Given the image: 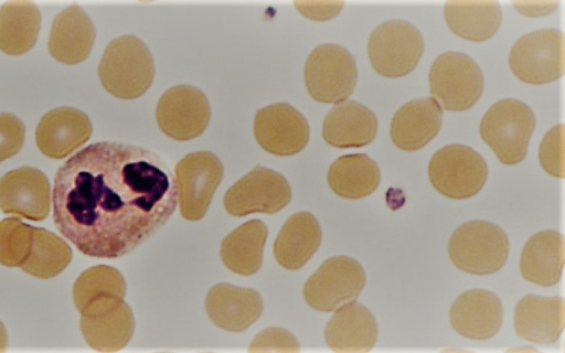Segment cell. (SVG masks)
Here are the masks:
<instances>
[{"instance_id": "6da1fadb", "label": "cell", "mask_w": 565, "mask_h": 353, "mask_svg": "<svg viewBox=\"0 0 565 353\" xmlns=\"http://www.w3.org/2000/svg\"><path fill=\"white\" fill-rule=\"evenodd\" d=\"M52 200L55 226L82 254L117 258L169 221L178 205V186L157 152L99 141L58 168Z\"/></svg>"}, {"instance_id": "7a4b0ae2", "label": "cell", "mask_w": 565, "mask_h": 353, "mask_svg": "<svg viewBox=\"0 0 565 353\" xmlns=\"http://www.w3.org/2000/svg\"><path fill=\"white\" fill-rule=\"evenodd\" d=\"M104 88L121 99L143 95L154 77V60L143 41L132 34L113 39L98 64Z\"/></svg>"}, {"instance_id": "3957f363", "label": "cell", "mask_w": 565, "mask_h": 353, "mask_svg": "<svg viewBox=\"0 0 565 353\" xmlns=\"http://www.w3.org/2000/svg\"><path fill=\"white\" fill-rule=\"evenodd\" d=\"M509 238L498 225L482 220L458 226L448 240V255L460 270L478 276L500 270L509 255Z\"/></svg>"}, {"instance_id": "277c9868", "label": "cell", "mask_w": 565, "mask_h": 353, "mask_svg": "<svg viewBox=\"0 0 565 353\" xmlns=\"http://www.w3.org/2000/svg\"><path fill=\"white\" fill-rule=\"evenodd\" d=\"M535 116L525 103L504 98L492 104L480 121V135L503 164H516L526 153Z\"/></svg>"}, {"instance_id": "5b68a950", "label": "cell", "mask_w": 565, "mask_h": 353, "mask_svg": "<svg viewBox=\"0 0 565 353\" xmlns=\"http://www.w3.org/2000/svg\"><path fill=\"white\" fill-rule=\"evenodd\" d=\"M429 90L446 110L462 111L480 98L484 78L480 66L466 53L439 54L428 73Z\"/></svg>"}, {"instance_id": "8992f818", "label": "cell", "mask_w": 565, "mask_h": 353, "mask_svg": "<svg viewBox=\"0 0 565 353\" xmlns=\"http://www.w3.org/2000/svg\"><path fill=\"white\" fill-rule=\"evenodd\" d=\"M424 46V38L414 24L402 19H391L371 32L367 54L372 67L380 75L396 78L416 67Z\"/></svg>"}, {"instance_id": "52a82bcc", "label": "cell", "mask_w": 565, "mask_h": 353, "mask_svg": "<svg viewBox=\"0 0 565 353\" xmlns=\"http://www.w3.org/2000/svg\"><path fill=\"white\" fill-rule=\"evenodd\" d=\"M305 84L317 101L338 104L354 90L358 67L354 56L335 43L316 46L305 64Z\"/></svg>"}, {"instance_id": "ba28073f", "label": "cell", "mask_w": 565, "mask_h": 353, "mask_svg": "<svg viewBox=\"0 0 565 353\" xmlns=\"http://www.w3.org/2000/svg\"><path fill=\"white\" fill-rule=\"evenodd\" d=\"M509 65L529 84L558 79L565 69V36L562 30L544 28L522 35L511 47Z\"/></svg>"}, {"instance_id": "9c48e42d", "label": "cell", "mask_w": 565, "mask_h": 353, "mask_svg": "<svg viewBox=\"0 0 565 353\" xmlns=\"http://www.w3.org/2000/svg\"><path fill=\"white\" fill-rule=\"evenodd\" d=\"M428 176L443 195L462 200L477 194L484 185L488 167L484 159L466 145L451 143L430 158Z\"/></svg>"}, {"instance_id": "30bf717a", "label": "cell", "mask_w": 565, "mask_h": 353, "mask_svg": "<svg viewBox=\"0 0 565 353\" xmlns=\"http://www.w3.org/2000/svg\"><path fill=\"white\" fill-rule=\"evenodd\" d=\"M364 286L362 265L348 256H334L324 260L306 281L303 298L313 310L330 312L355 300Z\"/></svg>"}, {"instance_id": "8fae6325", "label": "cell", "mask_w": 565, "mask_h": 353, "mask_svg": "<svg viewBox=\"0 0 565 353\" xmlns=\"http://www.w3.org/2000/svg\"><path fill=\"white\" fill-rule=\"evenodd\" d=\"M222 161L210 151H195L175 165L180 213L188 221L201 220L223 179Z\"/></svg>"}, {"instance_id": "7c38bea8", "label": "cell", "mask_w": 565, "mask_h": 353, "mask_svg": "<svg viewBox=\"0 0 565 353\" xmlns=\"http://www.w3.org/2000/svg\"><path fill=\"white\" fill-rule=\"evenodd\" d=\"M291 200V189L279 172L257 165L236 181L225 193V210L234 216L252 213L274 214Z\"/></svg>"}, {"instance_id": "4fadbf2b", "label": "cell", "mask_w": 565, "mask_h": 353, "mask_svg": "<svg viewBox=\"0 0 565 353\" xmlns=\"http://www.w3.org/2000/svg\"><path fill=\"white\" fill-rule=\"evenodd\" d=\"M211 107L206 95L186 84L168 88L159 98L156 118L168 137L185 141L199 137L206 129Z\"/></svg>"}, {"instance_id": "5bb4252c", "label": "cell", "mask_w": 565, "mask_h": 353, "mask_svg": "<svg viewBox=\"0 0 565 353\" xmlns=\"http://www.w3.org/2000/svg\"><path fill=\"white\" fill-rule=\"evenodd\" d=\"M254 136L264 150L285 157L307 146L310 128L305 116L290 104L275 103L257 110Z\"/></svg>"}, {"instance_id": "9a60e30c", "label": "cell", "mask_w": 565, "mask_h": 353, "mask_svg": "<svg viewBox=\"0 0 565 353\" xmlns=\"http://www.w3.org/2000/svg\"><path fill=\"white\" fill-rule=\"evenodd\" d=\"M0 210L32 221H42L51 210V185L41 170L20 167L0 179Z\"/></svg>"}, {"instance_id": "2e32d148", "label": "cell", "mask_w": 565, "mask_h": 353, "mask_svg": "<svg viewBox=\"0 0 565 353\" xmlns=\"http://www.w3.org/2000/svg\"><path fill=\"white\" fill-rule=\"evenodd\" d=\"M88 116L73 107H57L39 121L35 142L39 150L52 159H63L83 146L92 136Z\"/></svg>"}, {"instance_id": "e0dca14e", "label": "cell", "mask_w": 565, "mask_h": 353, "mask_svg": "<svg viewBox=\"0 0 565 353\" xmlns=\"http://www.w3.org/2000/svg\"><path fill=\"white\" fill-rule=\"evenodd\" d=\"M452 329L461 336L484 341L501 329L503 308L493 292L473 289L456 298L449 311Z\"/></svg>"}, {"instance_id": "ac0fdd59", "label": "cell", "mask_w": 565, "mask_h": 353, "mask_svg": "<svg viewBox=\"0 0 565 353\" xmlns=\"http://www.w3.org/2000/svg\"><path fill=\"white\" fill-rule=\"evenodd\" d=\"M379 327L371 311L360 302L339 306L324 329L328 347L339 353H365L377 341Z\"/></svg>"}, {"instance_id": "d6986e66", "label": "cell", "mask_w": 565, "mask_h": 353, "mask_svg": "<svg viewBox=\"0 0 565 353\" xmlns=\"http://www.w3.org/2000/svg\"><path fill=\"white\" fill-rule=\"evenodd\" d=\"M95 38L96 30L89 15L78 4L72 3L52 22L49 52L61 63L78 64L89 55Z\"/></svg>"}, {"instance_id": "ffe728a7", "label": "cell", "mask_w": 565, "mask_h": 353, "mask_svg": "<svg viewBox=\"0 0 565 353\" xmlns=\"http://www.w3.org/2000/svg\"><path fill=\"white\" fill-rule=\"evenodd\" d=\"M263 309V300L257 291L228 284L214 286L205 298L210 320L230 332L248 329L260 318Z\"/></svg>"}, {"instance_id": "44dd1931", "label": "cell", "mask_w": 565, "mask_h": 353, "mask_svg": "<svg viewBox=\"0 0 565 353\" xmlns=\"http://www.w3.org/2000/svg\"><path fill=\"white\" fill-rule=\"evenodd\" d=\"M441 124L443 108L434 97L415 98L394 114L390 136L397 148L415 151L436 137Z\"/></svg>"}, {"instance_id": "7402d4cb", "label": "cell", "mask_w": 565, "mask_h": 353, "mask_svg": "<svg viewBox=\"0 0 565 353\" xmlns=\"http://www.w3.org/2000/svg\"><path fill=\"white\" fill-rule=\"evenodd\" d=\"M565 325V301L562 297L527 295L515 306V333L530 342L554 344Z\"/></svg>"}, {"instance_id": "603a6c76", "label": "cell", "mask_w": 565, "mask_h": 353, "mask_svg": "<svg viewBox=\"0 0 565 353\" xmlns=\"http://www.w3.org/2000/svg\"><path fill=\"white\" fill-rule=\"evenodd\" d=\"M377 126V117L370 108L356 100L345 99L326 115L322 136L332 147L359 148L374 140Z\"/></svg>"}, {"instance_id": "cb8c5ba5", "label": "cell", "mask_w": 565, "mask_h": 353, "mask_svg": "<svg viewBox=\"0 0 565 353\" xmlns=\"http://www.w3.org/2000/svg\"><path fill=\"white\" fill-rule=\"evenodd\" d=\"M564 249L565 239L558 231L545 229L533 234L521 254L523 278L543 287L557 285L564 267Z\"/></svg>"}, {"instance_id": "d4e9b609", "label": "cell", "mask_w": 565, "mask_h": 353, "mask_svg": "<svg viewBox=\"0 0 565 353\" xmlns=\"http://www.w3.org/2000/svg\"><path fill=\"white\" fill-rule=\"evenodd\" d=\"M322 231L309 212L292 214L282 225L274 243L277 263L289 270L303 267L320 247Z\"/></svg>"}, {"instance_id": "484cf974", "label": "cell", "mask_w": 565, "mask_h": 353, "mask_svg": "<svg viewBox=\"0 0 565 353\" xmlns=\"http://www.w3.org/2000/svg\"><path fill=\"white\" fill-rule=\"evenodd\" d=\"M126 281L114 267L97 265L83 271L73 287V300L81 315L94 314L124 300Z\"/></svg>"}, {"instance_id": "4316f807", "label": "cell", "mask_w": 565, "mask_h": 353, "mask_svg": "<svg viewBox=\"0 0 565 353\" xmlns=\"http://www.w3.org/2000/svg\"><path fill=\"white\" fill-rule=\"evenodd\" d=\"M444 17L456 35L475 42L490 39L502 21L500 3L494 0H448Z\"/></svg>"}, {"instance_id": "83f0119b", "label": "cell", "mask_w": 565, "mask_h": 353, "mask_svg": "<svg viewBox=\"0 0 565 353\" xmlns=\"http://www.w3.org/2000/svg\"><path fill=\"white\" fill-rule=\"evenodd\" d=\"M81 331L93 350L116 352L125 347L134 335V313L122 300L107 310L82 315Z\"/></svg>"}, {"instance_id": "f1b7e54d", "label": "cell", "mask_w": 565, "mask_h": 353, "mask_svg": "<svg viewBox=\"0 0 565 353\" xmlns=\"http://www.w3.org/2000/svg\"><path fill=\"white\" fill-rule=\"evenodd\" d=\"M267 235V226L260 220L239 225L222 240L220 253L224 265L237 275L256 274L262 267Z\"/></svg>"}, {"instance_id": "f546056e", "label": "cell", "mask_w": 565, "mask_h": 353, "mask_svg": "<svg viewBox=\"0 0 565 353\" xmlns=\"http://www.w3.org/2000/svg\"><path fill=\"white\" fill-rule=\"evenodd\" d=\"M41 12L32 1H7L0 7V51L20 55L31 50L39 36Z\"/></svg>"}, {"instance_id": "4dcf8cb0", "label": "cell", "mask_w": 565, "mask_h": 353, "mask_svg": "<svg viewBox=\"0 0 565 353\" xmlns=\"http://www.w3.org/2000/svg\"><path fill=\"white\" fill-rule=\"evenodd\" d=\"M328 184L341 197L361 199L373 193L381 181L377 163L365 153L338 158L329 168Z\"/></svg>"}, {"instance_id": "1f68e13d", "label": "cell", "mask_w": 565, "mask_h": 353, "mask_svg": "<svg viewBox=\"0 0 565 353\" xmlns=\"http://www.w3.org/2000/svg\"><path fill=\"white\" fill-rule=\"evenodd\" d=\"M72 255L63 238L45 228L34 227L32 250L20 268L40 279L53 278L68 266Z\"/></svg>"}, {"instance_id": "d6a6232c", "label": "cell", "mask_w": 565, "mask_h": 353, "mask_svg": "<svg viewBox=\"0 0 565 353\" xmlns=\"http://www.w3.org/2000/svg\"><path fill=\"white\" fill-rule=\"evenodd\" d=\"M34 239V226L17 216L0 221V264L21 267L28 259Z\"/></svg>"}, {"instance_id": "836d02e7", "label": "cell", "mask_w": 565, "mask_h": 353, "mask_svg": "<svg viewBox=\"0 0 565 353\" xmlns=\"http://www.w3.org/2000/svg\"><path fill=\"white\" fill-rule=\"evenodd\" d=\"M564 124L551 128L543 137L539 148V161L551 175L563 179L564 168Z\"/></svg>"}, {"instance_id": "e575fe53", "label": "cell", "mask_w": 565, "mask_h": 353, "mask_svg": "<svg viewBox=\"0 0 565 353\" xmlns=\"http://www.w3.org/2000/svg\"><path fill=\"white\" fill-rule=\"evenodd\" d=\"M24 124L15 115L0 114V162L17 154L23 146Z\"/></svg>"}, {"instance_id": "d590c367", "label": "cell", "mask_w": 565, "mask_h": 353, "mask_svg": "<svg viewBox=\"0 0 565 353\" xmlns=\"http://www.w3.org/2000/svg\"><path fill=\"white\" fill-rule=\"evenodd\" d=\"M250 352H289L300 351L297 339L281 328H269L254 339L249 346Z\"/></svg>"}, {"instance_id": "8d00e7d4", "label": "cell", "mask_w": 565, "mask_h": 353, "mask_svg": "<svg viewBox=\"0 0 565 353\" xmlns=\"http://www.w3.org/2000/svg\"><path fill=\"white\" fill-rule=\"evenodd\" d=\"M343 1H297L295 6L306 17L312 20H328L337 15L343 7Z\"/></svg>"}, {"instance_id": "74e56055", "label": "cell", "mask_w": 565, "mask_h": 353, "mask_svg": "<svg viewBox=\"0 0 565 353\" xmlns=\"http://www.w3.org/2000/svg\"><path fill=\"white\" fill-rule=\"evenodd\" d=\"M512 4L526 15H541L553 11L558 1H513Z\"/></svg>"}, {"instance_id": "f35d334b", "label": "cell", "mask_w": 565, "mask_h": 353, "mask_svg": "<svg viewBox=\"0 0 565 353\" xmlns=\"http://www.w3.org/2000/svg\"><path fill=\"white\" fill-rule=\"evenodd\" d=\"M8 345L7 331L2 322L0 321V352H4Z\"/></svg>"}]
</instances>
